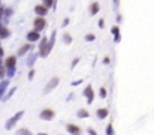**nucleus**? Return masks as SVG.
Returning a JSON list of instances; mask_svg holds the SVG:
<instances>
[{"label": "nucleus", "mask_w": 154, "mask_h": 135, "mask_svg": "<svg viewBox=\"0 0 154 135\" xmlns=\"http://www.w3.org/2000/svg\"><path fill=\"white\" fill-rule=\"evenodd\" d=\"M33 24H35V30L36 32H42L47 27V20H45V17H36Z\"/></svg>", "instance_id": "obj_1"}, {"label": "nucleus", "mask_w": 154, "mask_h": 135, "mask_svg": "<svg viewBox=\"0 0 154 135\" xmlns=\"http://www.w3.org/2000/svg\"><path fill=\"white\" fill-rule=\"evenodd\" d=\"M39 41H41V44H39V56L41 57H47L48 56V39L47 38H41Z\"/></svg>", "instance_id": "obj_2"}, {"label": "nucleus", "mask_w": 154, "mask_h": 135, "mask_svg": "<svg viewBox=\"0 0 154 135\" xmlns=\"http://www.w3.org/2000/svg\"><path fill=\"white\" fill-rule=\"evenodd\" d=\"M23 114H24V111H20V113H17V114H15L12 119H9V122L6 123V129H12V128L15 126V123H17V122L23 117Z\"/></svg>", "instance_id": "obj_3"}, {"label": "nucleus", "mask_w": 154, "mask_h": 135, "mask_svg": "<svg viewBox=\"0 0 154 135\" xmlns=\"http://www.w3.org/2000/svg\"><path fill=\"white\" fill-rule=\"evenodd\" d=\"M54 116H55V113L52 111L51 108H45V110L41 113V119H42V120H47V122L52 120V119H54Z\"/></svg>", "instance_id": "obj_4"}, {"label": "nucleus", "mask_w": 154, "mask_h": 135, "mask_svg": "<svg viewBox=\"0 0 154 135\" xmlns=\"http://www.w3.org/2000/svg\"><path fill=\"white\" fill-rule=\"evenodd\" d=\"M39 39H41L39 32H36V30H30V32L27 33V42L33 44V42H36V41H39Z\"/></svg>", "instance_id": "obj_5"}, {"label": "nucleus", "mask_w": 154, "mask_h": 135, "mask_svg": "<svg viewBox=\"0 0 154 135\" xmlns=\"http://www.w3.org/2000/svg\"><path fill=\"white\" fill-rule=\"evenodd\" d=\"M84 96L87 98V104H91L93 99H94V92H93V87L91 86H87L84 89Z\"/></svg>", "instance_id": "obj_6"}, {"label": "nucleus", "mask_w": 154, "mask_h": 135, "mask_svg": "<svg viewBox=\"0 0 154 135\" xmlns=\"http://www.w3.org/2000/svg\"><path fill=\"white\" fill-rule=\"evenodd\" d=\"M58 83H60V78H58V77H54V78H51V80H50V83H48V86L45 87V90H44V92H45V93H50L54 87H57V86H58Z\"/></svg>", "instance_id": "obj_7"}, {"label": "nucleus", "mask_w": 154, "mask_h": 135, "mask_svg": "<svg viewBox=\"0 0 154 135\" xmlns=\"http://www.w3.org/2000/svg\"><path fill=\"white\" fill-rule=\"evenodd\" d=\"M66 129H67V132L70 135H81V128L79 126H76V125H72V123H69L67 126H66Z\"/></svg>", "instance_id": "obj_8"}, {"label": "nucleus", "mask_w": 154, "mask_h": 135, "mask_svg": "<svg viewBox=\"0 0 154 135\" xmlns=\"http://www.w3.org/2000/svg\"><path fill=\"white\" fill-rule=\"evenodd\" d=\"M35 14H36L38 17H45V15L48 14V9H47L44 5H36V6H35Z\"/></svg>", "instance_id": "obj_9"}, {"label": "nucleus", "mask_w": 154, "mask_h": 135, "mask_svg": "<svg viewBox=\"0 0 154 135\" xmlns=\"http://www.w3.org/2000/svg\"><path fill=\"white\" fill-rule=\"evenodd\" d=\"M15 65H17V57L15 56H9L6 60H5V69H9V68H15Z\"/></svg>", "instance_id": "obj_10"}, {"label": "nucleus", "mask_w": 154, "mask_h": 135, "mask_svg": "<svg viewBox=\"0 0 154 135\" xmlns=\"http://www.w3.org/2000/svg\"><path fill=\"white\" fill-rule=\"evenodd\" d=\"M100 12V5H99V2H93L91 5H90V15H97Z\"/></svg>", "instance_id": "obj_11"}, {"label": "nucleus", "mask_w": 154, "mask_h": 135, "mask_svg": "<svg viewBox=\"0 0 154 135\" xmlns=\"http://www.w3.org/2000/svg\"><path fill=\"white\" fill-rule=\"evenodd\" d=\"M11 36V30L6 26H0V39H8Z\"/></svg>", "instance_id": "obj_12"}, {"label": "nucleus", "mask_w": 154, "mask_h": 135, "mask_svg": "<svg viewBox=\"0 0 154 135\" xmlns=\"http://www.w3.org/2000/svg\"><path fill=\"white\" fill-rule=\"evenodd\" d=\"M111 32H112V35H114V41L118 44V42L121 41V36H120V27H118V26H114V27L111 29Z\"/></svg>", "instance_id": "obj_13"}, {"label": "nucleus", "mask_w": 154, "mask_h": 135, "mask_svg": "<svg viewBox=\"0 0 154 135\" xmlns=\"http://www.w3.org/2000/svg\"><path fill=\"white\" fill-rule=\"evenodd\" d=\"M32 48H33V47H32L30 42H29V44H26V45H23V47L18 50V56H20V57H21V56H24V54H26V53H29Z\"/></svg>", "instance_id": "obj_14"}, {"label": "nucleus", "mask_w": 154, "mask_h": 135, "mask_svg": "<svg viewBox=\"0 0 154 135\" xmlns=\"http://www.w3.org/2000/svg\"><path fill=\"white\" fill-rule=\"evenodd\" d=\"M96 114H97V117H99V119H100V120H103V119H105V117H106V116H108V114H109V111H108V110H106V108H99V110H97V113H96Z\"/></svg>", "instance_id": "obj_15"}, {"label": "nucleus", "mask_w": 154, "mask_h": 135, "mask_svg": "<svg viewBox=\"0 0 154 135\" xmlns=\"http://www.w3.org/2000/svg\"><path fill=\"white\" fill-rule=\"evenodd\" d=\"M42 5H44L47 9H50V8H57L55 0H42Z\"/></svg>", "instance_id": "obj_16"}, {"label": "nucleus", "mask_w": 154, "mask_h": 135, "mask_svg": "<svg viewBox=\"0 0 154 135\" xmlns=\"http://www.w3.org/2000/svg\"><path fill=\"white\" fill-rule=\"evenodd\" d=\"M54 41H55V30H54V32H52L51 38H50V41H48V54H50V53H51L52 47H54Z\"/></svg>", "instance_id": "obj_17"}, {"label": "nucleus", "mask_w": 154, "mask_h": 135, "mask_svg": "<svg viewBox=\"0 0 154 135\" xmlns=\"http://www.w3.org/2000/svg\"><path fill=\"white\" fill-rule=\"evenodd\" d=\"M8 84H9V81H6V80H3V81L0 83V96H3L5 90L8 89Z\"/></svg>", "instance_id": "obj_18"}, {"label": "nucleus", "mask_w": 154, "mask_h": 135, "mask_svg": "<svg viewBox=\"0 0 154 135\" xmlns=\"http://www.w3.org/2000/svg\"><path fill=\"white\" fill-rule=\"evenodd\" d=\"M85 41H87V42H93V41H96V35H93V33L85 35Z\"/></svg>", "instance_id": "obj_19"}, {"label": "nucleus", "mask_w": 154, "mask_h": 135, "mask_svg": "<svg viewBox=\"0 0 154 135\" xmlns=\"http://www.w3.org/2000/svg\"><path fill=\"white\" fill-rule=\"evenodd\" d=\"M36 57H38V54H32V56L29 57V62H27V65H29V66H32V65L36 62Z\"/></svg>", "instance_id": "obj_20"}, {"label": "nucleus", "mask_w": 154, "mask_h": 135, "mask_svg": "<svg viewBox=\"0 0 154 135\" xmlns=\"http://www.w3.org/2000/svg\"><path fill=\"white\" fill-rule=\"evenodd\" d=\"M12 14H14L12 8H6V9H3V15H6V17H11Z\"/></svg>", "instance_id": "obj_21"}, {"label": "nucleus", "mask_w": 154, "mask_h": 135, "mask_svg": "<svg viewBox=\"0 0 154 135\" xmlns=\"http://www.w3.org/2000/svg\"><path fill=\"white\" fill-rule=\"evenodd\" d=\"M106 135H114V128H112V125H111V123L106 126Z\"/></svg>", "instance_id": "obj_22"}, {"label": "nucleus", "mask_w": 154, "mask_h": 135, "mask_svg": "<svg viewBox=\"0 0 154 135\" xmlns=\"http://www.w3.org/2000/svg\"><path fill=\"white\" fill-rule=\"evenodd\" d=\"M15 135H32V132H30V131H27V129H20Z\"/></svg>", "instance_id": "obj_23"}, {"label": "nucleus", "mask_w": 154, "mask_h": 135, "mask_svg": "<svg viewBox=\"0 0 154 135\" xmlns=\"http://www.w3.org/2000/svg\"><path fill=\"white\" fill-rule=\"evenodd\" d=\"M64 44H72V36L70 35H64Z\"/></svg>", "instance_id": "obj_24"}, {"label": "nucleus", "mask_w": 154, "mask_h": 135, "mask_svg": "<svg viewBox=\"0 0 154 135\" xmlns=\"http://www.w3.org/2000/svg\"><path fill=\"white\" fill-rule=\"evenodd\" d=\"M78 116H79V117H88V113H87L85 110H79V111H78Z\"/></svg>", "instance_id": "obj_25"}, {"label": "nucleus", "mask_w": 154, "mask_h": 135, "mask_svg": "<svg viewBox=\"0 0 154 135\" xmlns=\"http://www.w3.org/2000/svg\"><path fill=\"white\" fill-rule=\"evenodd\" d=\"M5 74H6V69H5V66H3V65H0V80L5 77Z\"/></svg>", "instance_id": "obj_26"}, {"label": "nucleus", "mask_w": 154, "mask_h": 135, "mask_svg": "<svg viewBox=\"0 0 154 135\" xmlns=\"http://www.w3.org/2000/svg\"><path fill=\"white\" fill-rule=\"evenodd\" d=\"M99 93H100V98H102V99H105V98H106V89H105V87H100Z\"/></svg>", "instance_id": "obj_27"}, {"label": "nucleus", "mask_w": 154, "mask_h": 135, "mask_svg": "<svg viewBox=\"0 0 154 135\" xmlns=\"http://www.w3.org/2000/svg\"><path fill=\"white\" fill-rule=\"evenodd\" d=\"M79 63V57H75L73 59V62H72V69H75V66Z\"/></svg>", "instance_id": "obj_28"}, {"label": "nucleus", "mask_w": 154, "mask_h": 135, "mask_svg": "<svg viewBox=\"0 0 154 135\" xmlns=\"http://www.w3.org/2000/svg\"><path fill=\"white\" fill-rule=\"evenodd\" d=\"M35 72H36L35 69H32V71L29 72V80H33V77H35Z\"/></svg>", "instance_id": "obj_29"}, {"label": "nucleus", "mask_w": 154, "mask_h": 135, "mask_svg": "<svg viewBox=\"0 0 154 135\" xmlns=\"http://www.w3.org/2000/svg\"><path fill=\"white\" fill-rule=\"evenodd\" d=\"M97 26H99V29H103V27H105V21H103V18L99 20V24H97Z\"/></svg>", "instance_id": "obj_30"}, {"label": "nucleus", "mask_w": 154, "mask_h": 135, "mask_svg": "<svg viewBox=\"0 0 154 135\" xmlns=\"http://www.w3.org/2000/svg\"><path fill=\"white\" fill-rule=\"evenodd\" d=\"M15 90H17V89H11V92H9V93L6 95V99H9V98H11V96H12V95L15 93Z\"/></svg>", "instance_id": "obj_31"}, {"label": "nucleus", "mask_w": 154, "mask_h": 135, "mask_svg": "<svg viewBox=\"0 0 154 135\" xmlns=\"http://www.w3.org/2000/svg\"><path fill=\"white\" fill-rule=\"evenodd\" d=\"M69 23H70V20H69V18H64V20H63V24H61V26H63V27H66V26H67Z\"/></svg>", "instance_id": "obj_32"}, {"label": "nucleus", "mask_w": 154, "mask_h": 135, "mask_svg": "<svg viewBox=\"0 0 154 135\" xmlns=\"http://www.w3.org/2000/svg\"><path fill=\"white\" fill-rule=\"evenodd\" d=\"M88 134H90V135H97V134H96V131H94V129H91V128L88 129Z\"/></svg>", "instance_id": "obj_33"}, {"label": "nucleus", "mask_w": 154, "mask_h": 135, "mask_svg": "<svg viewBox=\"0 0 154 135\" xmlns=\"http://www.w3.org/2000/svg\"><path fill=\"white\" fill-rule=\"evenodd\" d=\"M81 83H82V80H79V81H73L72 86H78V84H81Z\"/></svg>", "instance_id": "obj_34"}, {"label": "nucleus", "mask_w": 154, "mask_h": 135, "mask_svg": "<svg viewBox=\"0 0 154 135\" xmlns=\"http://www.w3.org/2000/svg\"><path fill=\"white\" fill-rule=\"evenodd\" d=\"M103 63L108 65V63H109V57H105V59H103Z\"/></svg>", "instance_id": "obj_35"}, {"label": "nucleus", "mask_w": 154, "mask_h": 135, "mask_svg": "<svg viewBox=\"0 0 154 135\" xmlns=\"http://www.w3.org/2000/svg\"><path fill=\"white\" fill-rule=\"evenodd\" d=\"M2 17H3V8H0V20H2Z\"/></svg>", "instance_id": "obj_36"}, {"label": "nucleus", "mask_w": 154, "mask_h": 135, "mask_svg": "<svg viewBox=\"0 0 154 135\" xmlns=\"http://www.w3.org/2000/svg\"><path fill=\"white\" fill-rule=\"evenodd\" d=\"M114 3H115V6H118V3H120V2H118V0H114Z\"/></svg>", "instance_id": "obj_37"}, {"label": "nucleus", "mask_w": 154, "mask_h": 135, "mask_svg": "<svg viewBox=\"0 0 154 135\" xmlns=\"http://www.w3.org/2000/svg\"><path fill=\"white\" fill-rule=\"evenodd\" d=\"M39 135H47V134H39Z\"/></svg>", "instance_id": "obj_38"}, {"label": "nucleus", "mask_w": 154, "mask_h": 135, "mask_svg": "<svg viewBox=\"0 0 154 135\" xmlns=\"http://www.w3.org/2000/svg\"><path fill=\"white\" fill-rule=\"evenodd\" d=\"M0 5H2V0H0Z\"/></svg>", "instance_id": "obj_39"}]
</instances>
